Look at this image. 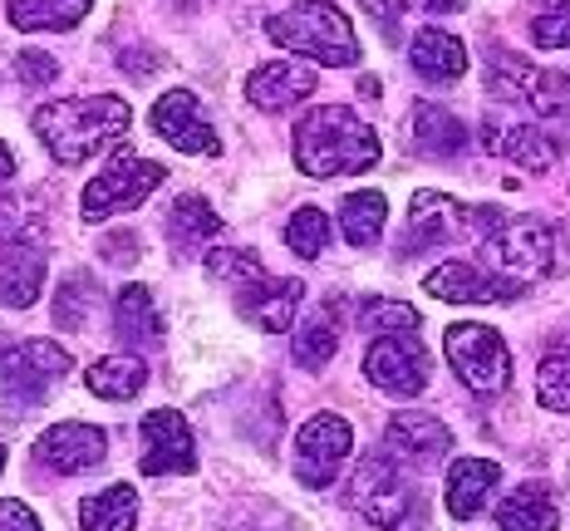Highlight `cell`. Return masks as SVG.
Masks as SVG:
<instances>
[{"mask_svg":"<svg viewBox=\"0 0 570 531\" xmlns=\"http://www.w3.org/2000/svg\"><path fill=\"white\" fill-rule=\"evenodd\" d=\"M35 134L50 148L59 168H79L94 153H104L114 138L128 134V104L118 94H79L35 109Z\"/></svg>","mask_w":570,"mask_h":531,"instance_id":"cell-1","label":"cell"},{"mask_svg":"<svg viewBox=\"0 0 570 531\" xmlns=\"http://www.w3.org/2000/svg\"><path fill=\"white\" fill-rule=\"evenodd\" d=\"M384 443H389V453L403 458V463H438V458H448L453 453V433H448V423L443 419H433V413H423V409H403L389 419V429H384Z\"/></svg>","mask_w":570,"mask_h":531,"instance_id":"cell-16","label":"cell"},{"mask_svg":"<svg viewBox=\"0 0 570 531\" xmlns=\"http://www.w3.org/2000/svg\"><path fill=\"white\" fill-rule=\"evenodd\" d=\"M134 522H138V492L128 482H114V488L79 502V527L85 531H128Z\"/></svg>","mask_w":570,"mask_h":531,"instance_id":"cell-28","label":"cell"},{"mask_svg":"<svg viewBox=\"0 0 570 531\" xmlns=\"http://www.w3.org/2000/svg\"><path fill=\"white\" fill-rule=\"evenodd\" d=\"M99 252H104V262H109V266H134L138 262V236L134 232H114Z\"/></svg>","mask_w":570,"mask_h":531,"instance_id":"cell-41","label":"cell"},{"mask_svg":"<svg viewBox=\"0 0 570 531\" xmlns=\"http://www.w3.org/2000/svg\"><path fill=\"white\" fill-rule=\"evenodd\" d=\"M99 301V291H94V281L85 271H75V276L59 286V301H55V321L65 330H89V305Z\"/></svg>","mask_w":570,"mask_h":531,"instance_id":"cell-35","label":"cell"},{"mask_svg":"<svg viewBox=\"0 0 570 531\" xmlns=\"http://www.w3.org/2000/svg\"><path fill=\"white\" fill-rule=\"evenodd\" d=\"M138 468L148 478H183V472L197 468V443H193V429L177 409H153L142 419V458Z\"/></svg>","mask_w":570,"mask_h":531,"instance_id":"cell-12","label":"cell"},{"mask_svg":"<svg viewBox=\"0 0 570 531\" xmlns=\"http://www.w3.org/2000/svg\"><path fill=\"white\" fill-rule=\"evenodd\" d=\"M344 502H350L354 517H364L370 527H384V531H399V527H413L419 517H428V502L409 488V478L384 463V458H370V463L354 468L350 488H344Z\"/></svg>","mask_w":570,"mask_h":531,"instance_id":"cell-5","label":"cell"},{"mask_svg":"<svg viewBox=\"0 0 570 531\" xmlns=\"http://www.w3.org/2000/svg\"><path fill=\"white\" fill-rule=\"evenodd\" d=\"M35 458L50 472H89L109 458V433L94 429V423H55L40 433Z\"/></svg>","mask_w":570,"mask_h":531,"instance_id":"cell-14","label":"cell"},{"mask_svg":"<svg viewBox=\"0 0 570 531\" xmlns=\"http://www.w3.org/2000/svg\"><path fill=\"white\" fill-rule=\"evenodd\" d=\"M148 124H153V134H158L163 144L177 148V153H187V158H193V153H202V158H217V153H222L217 128L207 124L197 94H187V89H168V94H163V99L153 104Z\"/></svg>","mask_w":570,"mask_h":531,"instance_id":"cell-11","label":"cell"},{"mask_svg":"<svg viewBox=\"0 0 570 531\" xmlns=\"http://www.w3.org/2000/svg\"><path fill=\"white\" fill-rule=\"evenodd\" d=\"M301 301H305V286L295 276H261L256 286L236 291V315H242L246 325L266 330V335H285V330H295L301 321Z\"/></svg>","mask_w":570,"mask_h":531,"instance_id":"cell-13","label":"cell"},{"mask_svg":"<svg viewBox=\"0 0 570 531\" xmlns=\"http://www.w3.org/2000/svg\"><path fill=\"white\" fill-rule=\"evenodd\" d=\"M384 222H389L384 193H354L340 203V232L350 246H374L384 236Z\"/></svg>","mask_w":570,"mask_h":531,"instance_id":"cell-31","label":"cell"},{"mask_svg":"<svg viewBox=\"0 0 570 531\" xmlns=\"http://www.w3.org/2000/svg\"><path fill=\"white\" fill-rule=\"evenodd\" d=\"M423 10H433V16H453V10H462V0H423Z\"/></svg>","mask_w":570,"mask_h":531,"instance_id":"cell-43","label":"cell"},{"mask_svg":"<svg viewBox=\"0 0 570 531\" xmlns=\"http://www.w3.org/2000/svg\"><path fill=\"white\" fill-rule=\"evenodd\" d=\"M40 291H45V246L40 232H26L0 246V305L30 311L40 301Z\"/></svg>","mask_w":570,"mask_h":531,"instance_id":"cell-15","label":"cell"},{"mask_svg":"<svg viewBox=\"0 0 570 531\" xmlns=\"http://www.w3.org/2000/svg\"><path fill=\"white\" fill-rule=\"evenodd\" d=\"M168 236L177 252H197V246L217 242L222 236V217L217 207H207V197H177L168 212Z\"/></svg>","mask_w":570,"mask_h":531,"instance_id":"cell-29","label":"cell"},{"mask_svg":"<svg viewBox=\"0 0 570 531\" xmlns=\"http://www.w3.org/2000/svg\"><path fill=\"white\" fill-rule=\"evenodd\" d=\"M94 0H10L6 20L16 30H75Z\"/></svg>","mask_w":570,"mask_h":531,"instance_id":"cell-30","label":"cell"},{"mask_svg":"<svg viewBox=\"0 0 570 531\" xmlns=\"http://www.w3.org/2000/svg\"><path fill=\"white\" fill-rule=\"evenodd\" d=\"M537 399L551 413H570V340H556L537 364Z\"/></svg>","mask_w":570,"mask_h":531,"instance_id":"cell-33","label":"cell"},{"mask_svg":"<svg viewBox=\"0 0 570 531\" xmlns=\"http://www.w3.org/2000/svg\"><path fill=\"white\" fill-rule=\"evenodd\" d=\"M69 354L55 340H26V345H10L0 354V394L20 409L45 404V394L69 374Z\"/></svg>","mask_w":570,"mask_h":531,"instance_id":"cell-8","label":"cell"},{"mask_svg":"<svg viewBox=\"0 0 570 531\" xmlns=\"http://www.w3.org/2000/svg\"><path fill=\"white\" fill-rule=\"evenodd\" d=\"M85 384H89V394L128 404V399H138L148 389V364L138 354H104V360H94L85 370Z\"/></svg>","mask_w":570,"mask_h":531,"instance_id":"cell-23","label":"cell"},{"mask_svg":"<svg viewBox=\"0 0 570 531\" xmlns=\"http://www.w3.org/2000/svg\"><path fill=\"white\" fill-rule=\"evenodd\" d=\"M114 335L134 350H148L163 340V321H158V305H153L148 286H124L114 301Z\"/></svg>","mask_w":570,"mask_h":531,"instance_id":"cell-24","label":"cell"},{"mask_svg":"<svg viewBox=\"0 0 570 531\" xmlns=\"http://www.w3.org/2000/svg\"><path fill=\"white\" fill-rule=\"evenodd\" d=\"M409 227L413 242H458L462 227H468V212H462L448 193H419L409 207Z\"/></svg>","mask_w":570,"mask_h":531,"instance_id":"cell-25","label":"cell"},{"mask_svg":"<svg viewBox=\"0 0 570 531\" xmlns=\"http://www.w3.org/2000/svg\"><path fill=\"white\" fill-rule=\"evenodd\" d=\"M0 468H6V443H0Z\"/></svg>","mask_w":570,"mask_h":531,"instance_id":"cell-45","label":"cell"},{"mask_svg":"<svg viewBox=\"0 0 570 531\" xmlns=\"http://www.w3.org/2000/svg\"><path fill=\"white\" fill-rule=\"evenodd\" d=\"M497 522H502V531H556L561 512H556V498L541 482H521L497 502Z\"/></svg>","mask_w":570,"mask_h":531,"instance_id":"cell-22","label":"cell"},{"mask_svg":"<svg viewBox=\"0 0 570 531\" xmlns=\"http://www.w3.org/2000/svg\"><path fill=\"white\" fill-rule=\"evenodd\" d=\"M419 325L423 315L403 301H364L360 311V330H370V335H399V330H419Z\"/></svg>","mask_w":570,"mask_h":531,"instance_id":"cell-37","label":"cell"},{"mask_svg":"<svg viewBox=\"0 0 570 531\" xmlns=\"http://www.w3.org/2000/svg\"><path fill=\"white\" fill-rule=\"evenodd\" d=\"M531 75H537V69H531L527 59L497 50V55H492V65H487V89H492L497 99H527Z\"/></svg>","mask_w":570,"mask_h":531,"instance_id":"cell-36","label":"cell"},{"mask_svg":"<svg viewBox=\"0 0 570 531\" xmlns=\"http://www.w3.org/2000/svg\"><path fill=\"white\" fill-rule=\"evenodd\" d=\"M413 144H419L428 158H458L468 148V128H462L458 114L438 109V104H419L413 109Z\"/></svg>","mask_w":570,"mask_h":531,"instance_id":"cell-26","label":"cell"},{"mask_svg":"<svg viewBox=\"0 0 570 531\" xmlns=\"http://www.w3.org/2000/svg\"><path fill=\"white\" fill-rule=\"evenodd\" d=\"M360 6H370V16L379 20V30H384V35L399 30V16H403L399 0H360Z\"/></svg>","mask_w":570,"mask_h":531,"instance_id":"cell-42","label":"cell"},{"mask_svg":"<svg viewBox=\"0 0 570 531\" xmlns=\"http://www.w3.org/2000/svg\"><path fill=\"white\" fill-rule=\"evenodd\" d=\"M315 94V69L311 59H271V65L252 69L246 79V99L266 114H281V109H295Z\"/></svg>","mask_w":570,"mask_h":531,"instance_id":"cell-17","label":"cell"},{"mask_svg":"<svg viewBox=\"0 0 570 531\" xmlns=\"http://www.w3.org/2000/svg\"><path fill=\"white\" fill-rule=\"evenodd\" d=\"M468 222L482 232V262L492 266V276L531 286V281L561 271V242H556V227H546L541 217L478 207L468 212Z\"/></svg>","mask_w":570,"mask_h":531,"instance_id":"cell-3","label":"cell"},{"mask_svg":"<svg viewBox=\"0 0 570 531\" xmlns=\"http://www.w3.org/2000/svg\"><path fill=\"white\" fill-rule=\"evenodd\" d=\"M364 374L394 399H419L428 389V350L419 330H399V335H374L364 350Z\"/></svg>","mask_w":570,"mask_h":531,"instance_id":"cell-10","label":"cell"},{"mask_svg":"<svg viewBox=\"0 0 570 531\" xmlns=\"http://www.w3.org/2000/svg\"><path fill=\"white\" fill-rule=\"evenodd\" d=\"M428 295L448 305H492V301H517L521 286L517 281H502V276H487V271L468 266V262H443L428 271Z\"/></svg>","mask_w":570,"mask_h":531,"instance_id":"cell-18","label":"cell"},{"mask_svg":"<svg viewBox=\"0 0 570 531\" xmlns=\"http://www.w3.org/2000/svg\"><path fill=\"white\" fill-rule=\"evenodd\" d=\"M340 335H344L340 330V295H330L315 315H305V325H295V340H291L295 364H305V370H325L340 350Z\"/></svg>","mask_w":570,"mask_h":531,"instance_id":"cell-21","label":"cell"},{"mask_svg":"<svg viewBox=\"0 0 570 531\" xmlns=\"http://www.w3.org/2000/svg\"><path fill=\"white\" fill-rule=\"evenodd\" d=\"M379 158H384L379 134L344 104H320L295 124V168L305 177L370 173Z\"/></svg>","mask_w":570,"mask_h":531,"instance_id":"cell-2","label":"cell"},{"mask_svg":"<svg viewBox=\"0 0 570 531\" xmlns=\"http://www.w3.org/2000/svg\"><path fill=\"white\" fill-rule=\"evenodd\" d=\"M10 173H16V158H10V148L0 144V183H10Z\"/></svg>","mask_w":570,"mask_h":531,"instance_id":"cell-44","label":"cell"},{"mask_svg":"<svg viewBox=\"0 0 570 531\" xmlns=\"http://www.w3.org/2000/svg\"><path fill=\"white\" fill-rule=\"evenodd\" d=\"M330 242V217L320 207H301L291 222H285V246H291L301 262H315Z\"/></svg>","mask_w":570,"mask_h":531,"instance_id":"cell-34","label":"cell"},{"mask_svg":"<svg viewBox=\"0 0 570 531\" xmlns=\"http://www.w3.org/2000/svg\"><path fill=\"white\" fill-rule=\"evenodd\" d=\"M531 40H537L541 50H570V0L541 10V16L531 20Z\"/></svg>","mask_w":570,"mask_h":531,"instance_id":"cell-38","label":"cell"},{"mask_svg":"<svg viewBox=\"0 0 570 531\" xmlns=\"http://www.w3.org/2000/svg\"><path fill=\"white\" fill-rule=\"evenodd\" d=\"M266 35L281 45V50H295L311 65L325 69H350L360 65V40H354V26L344 20L340 6L330 0H295L291 10L266 20Z\"/></svg>","mask_w":570,"mask_h":531,"instance_id":"cell-4","label":"cell"},{"mask_svg":"<svg viewBox=\"0 0 570 531\" xmlns=\"http://www.w3.org/2000/svg\"><path fill=\"white\" fill-rule=\"evenodd\" d=\"M16 75H20V79H26V85H30V89H45V85H55L59 65H55V59H50V55H45V50H26V55H20V59H16Z\"/></svg>","mask_w":570,"mask_h":531,"instance_id":"cell-39","label":"cell"},{"mask_svg":"<svg viewBox=\"0 0 570 531\" xmlns=\"http://www.w3.org/2000/svg\"><path fill=\"white\" fill-rule=\"evenodd\" d=\"M497 482H502V468L492 463V458H462L448 472V512L458 517V522H472V517L487 507V498L497 492Z\"/></svg>","mask_w":570,"mask_h":531,"instance_id":"cell-20","label":"cell"},{"mask_svg":"<svg viewBox=\"0 0 570 531\" xmlns=\"http://www.w3.org/2000/svg\"><path fill=\"white\" fill-rule=\"evenodd\" d=\"M409 59H413V69H419L428 85H453V79L468 75V45H462L458 35L438 30V26L413 35Z\"/></svg>","mask_w":570,"mask_h":531,"instance_id":"cell-19","label":"cell"},{"mask_svg":"<svg viewBox=\"0 0 570 531\" xmlns=\"http://www.w3.org/2000/svg\"><path fill=\"white\" fill-rule=\"evenodd\" d=\"M0 531H45V527H40V517H35L26 502L6 498L0 502Z\"/></svg>","mask_w":570,"mask_h":531,"instance_id":"cell-40","label":"cell"},{"mask_svg":"<svg viewBox=\"0 0 570 531\" xmlns=\"http://www.w3.org/2000/svg\"><path fill=\"white\" fill-rule=\"evenodd\" d=\"M448 364L472 394H502L512 384V350L492 325H453L443 340Z\"/></svg>","mask_w":570,"mask_h":531,"instance_id":"cell-7","label":"cell"},{"mask_svg":"<svg viewBox=\"0 0 570 531\" xmlns=\"http://www.w3.org/2000/svg\"><path fill=\"white\" fill-rule=\"evenodd\" d=\"M487 148L502 153V158H512L517 168H531V173L556 168V158H561V144H556V138H546L541 128H531V124L507 128V134H487Z\"/></svg>","mask_w":570,"mask_h":531,"instance_id":"cell-27","label":"cell"},{"mask_svg":"<svg viewBox=\"0 0 570 531\" xmlns=\"http://www.w3.org/2000/svg\"><path fill=\"white\" fill-rule=\"evenodd\" d=\"M350 453H354L350 423H344L340 413H315V419L301 429V439H295V478L315 492L335 488V478L344 472V463H350Z\"/></svg>","mask_w":570,"mask_h":531,"instance_id":"cell-9","label":"cell"},{"mask_svg":"<svg viewBox=\"0 0 570 531\" xmlns=\"http://www.w3.org/2000/svg\"><path fill=\"white\" fill-rule=\"evenodd\" d=\"M207 276H212V286L246 291L266 276V262H261L252 246H217V252L207 256Z\"/></svg>","mask_w":570,"mask_h":531,"instance_id":"cell-32","label":"cell"},{"mask_svg":"<svg viewBox=\"0 0 570 531\" xmlns=\"http://www.w3.org/2000/svg\"><path fill=\"white\" fill-rule=\"evenodd\" d=\"M163 183H168V168H163V163L138 158V153H118L109 168L85 183L79 212H85V222H109V217H118V212L142 207Z\"/></svg>","mask_w":570,"mask_h":531,"instance_id":"cell-6","label":"cell"}]
</instances>
